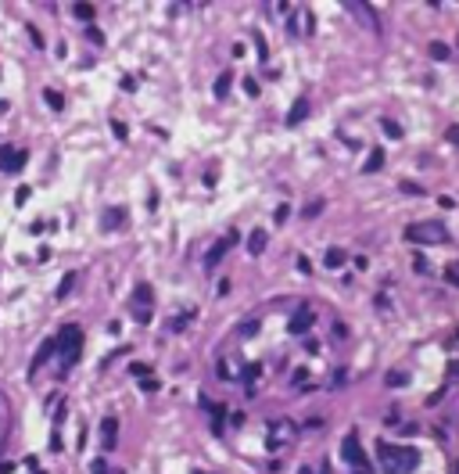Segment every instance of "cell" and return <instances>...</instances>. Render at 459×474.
Here are the masks:
<instances>
[{"label": "cell", "mask_w": 459, "mask_h": 474, "mask_svg": "<svg viewBox=\"0 0 459 474\" xmlns=\"http://www.w3.org/2000/svg\"><path fill=\"white\" fill-rule=\"evenodd\" d=\"M72 14H75V18H83V22H90V18H94V4H75Z\"/></svg>", "instance_id": "cb8c5ba5"}, {"label": "cell", "mask_w": 459, "mask_h": 474, "mask_svg": "<svg viewBox=\"0 0 459 474\" xmlns=\"http://www.w3.org/2000/svg\"><path fill=\"white\" fill-rule=\"evenodd\" d=\"M237 334H244V338L258 334V316H251V320H240V324H237Z\"/></svg>", "instance_id": "ac0fdd59"}, {"label": "cell", "mask_w": 459, "mask_h": 474, "mask_svg": "<svg viewBox=\"0 0 459 474\" xmlns=\"http://www.w3.org/2000/svg\"><path fill=\"white\" fill-rule=\"evenodd\" d=\"M380 130H384L388 136H402V126H399V122H391V119H380Z\"/></svg>", "instance_id": "484cf974"}, {"label": "cell", "mask_w": 459, "mask_h": 474, "mask_svg": "<svg viewBox=\"0 0 459 474\" xmlns=\"http://www.w3.org/2000/svg\"><path fill=\"white\" fill-rule=\"evenodd\" d=\"M194 474H201V471H194Z\"/></svg>", "instance_id": "db71d44e"}, {"label": "cell", "mask_w": 459, "mask_h": 474, "mask_svg": "<svg viewBox=\"0 0 459 474\" xmlns=\"http://www.w3.org/2000/svg\"><path fill=\"white\" fill-rule=\"evenodd\" d=\"M86 36H90V40H94V43H104V33H101V29H97V25H86Z\"/></svg>", "instance_id": "f546056e"}, {"label": "cell", "mask_w": 459, "mask_h": 474, "mask_svg": "<svg viewBox=\"0 0 459 474\" xmlns=\"http://www.w3.org/2000/svg\"><path fill=\"white\" fill-rule=\"evenodd\" d=\"M409 244H449V230L441 223H416L402 234Z\"/></svg>", "instance_id": "6da1fadb"}, {"label": "cell", "mask_w": 459, "mask_h": 474, "mask_svg": "<svg viewBox=\"0 0 459 474\" xmlns=\"http://www.w3.org/2000/svg\"><path fill=\"white\" fill-rule=\"evenodd\" d=\"M312 324H316V313H312V309H305V305H301V309H298L294 316L287 320V334H305V331H309Z\"/></svg>", "instance_id": "8992f818"}, {"label": "cell", "mask_w": 459, "mask_h": 474, "mask_svg": "<svg viewBox=\"0 0 459 474\" xmlns=\"http://www.w3.org/2000/svg\"><path fill=\"white\" fill-rule=\"evenodd\" d=\"M230 83H233V75L223 72V75H219V83H216V97H226V94H230Z\"/></svg>", "instance_id": "603a6c76"}, {"label": "cell", "mask_w": 459, "mask_h": 474, "mask_svg": "<svg viewBox=\"0 0 459 474\" xmlns=\"http://www.w3.org/2000/svg\"><path fill=\"white\" fill-rule=\"evenodd\" d=\"M305 427H309V431H316V427H323V417H312V420H305Z\"/></svg>", "instance_id": "f6af8a7d"}, {"label": "cell", "mask_w": 459, "mask_h": 474, "mask_svg": "<svg viewBox=\"0 0 459 474\" xmlns=\"http://www.w3.org/2000/svg\"><path fill=\"white\" fill-rule=\"evenodd\" d=\"M255 47H258V61L269 58V43H266V36H262V29H255Z\"/></svg>", "instance_id": "44dd1931"}, {"label": "cell", "mask_w": 459, "mask_h": 474, "mask_svg": "<svg viewBox=\"0 0 459 474\" xmlns=\"http://www.w3.org/2000/svg\"><path fill=\"white\" fill-rule=\"evenodd\" d=\"M438 205H441V208H456V198H449V194H441V198H438Z\"/></svg>", "instance_id": "f35d334b"}, {"label": "cell", "mask_w": 459, "mask_h": 474, "mask_svg": "<svg viewBox=\"0 0 459 474\" xmlns=\"http://www.w3.org/2000/svg\"><path fill=\"white\" fill-rule=\"evenodd\" d=\"M133 302H136V305H144V309H147V305H151V287H147V284H140V287H136V291H133Z\"/></svg>", "instance_id": "ffe728a7"}, {"label": "cell", "mask_w": 459, "mask_h": 474, "mask_svg": "<svg viewBox=\"0 0 459 474\" xmlns=\"http://www.w3.org/2000/svg\"><path fill=\"white\" fill-rule=\"evenodd\" d=\"M287 33H301V29H298V18H294V11L287 14Z\"/></svg>", "instance_id": "74e56055"}, {"label": "cell", "mask_w": 459, "mask_h": 474, "mask_svg": "<svg viewBox=\"0 0 459 474\" xmlns=\"http://www.w3.org/2000/svg\"><path fill=\"white\" fill-rule=\"evenodd\" d=\"M140 388H144V392H155V388H158V381H155V377H147V381H140Z\"/></svg>", "instance_id": "b9f144b4"}, {"label": "cell", "mask_w": 459, "mask_h": 474, "mask_svg": "<svg viewBox=\"0 0 459 474\" xmlns=\"http://www.w3.org/2000/svg\"><path fill=\"white\" fill-rule=\"evenodd\" d=\"M11 162H14V147H11V144H4V147H0V169L7 173V169H11Z\"/></svg>", "instance_id": "7402d4cb"}, {"label": "cell", "mask_w": 459, "mask_h": 474, "mask_svg": "<svg viewBox=\"0 0 459 474\" xmlns=\"http://www.w3.org/2000/svg\"><path fill=\"white\" fill-rule=\"evenodd\" d=\"M290 216V205H277V212H273V219H277V223H284Z\"/></svg>", "instance_id": "1f68e13d"}, {"label": "cell", "mask_w": 459, "mask_h": 474, "mask_svg": "<svg viewBox=\"0 0 459 474\" xmlns=\"http://www.w3.org/2000/svg\"><path fill=\"white\" fill-rule=\"evenodd\" d=\"M201 409H208V413H212V431H223V420H226V406H219V403H212V399H205V395H201Z\"/></svg>", "instance_id": "52a82bcc"}, {"label": "cell", "mask_w": 459, "mask_h": 474, "mask_svg": "<svg viewBox=\"0 0 459 474\" xmlns=\"http://www.w3.org/2000/svg\"><path fill=\"white\" fill-rule=\"evenodd\" d=\"M230 287H233V284H230V280H219V287H216V295H219V298H223V295H226V291H230Z\"/></svg>", "instance_id": "7dc6e473"}, {"label": "cell", "mask_w": 459, "mask_h": 474, "mask_svg": "<svg viewBox=\"0 0 459 474\" xmlns=\"http://www.w3.org/2000/svg\"><path fill=\"white\" fill-rule=\"evenodd\" d=\"M445 136H449L452 144H459V126H449V130H445Z\"/></svg>", "instance_id": "60d3db41"}, {"label": "cell", "mask_w": 459, "mask_h": 474, "mask_svg": "<svg viewBox=\"0 0 459 474\" xmlns=\"http://www.w3.org/2000/svg\"><path fill=\"white\" fill-rule=\"evenodd\" d=\"M452 374H456V377H459V359H456V363H452Z\"/></svg>", "instance_id": "816d5d0a"}, {"label": "cell", "mask_w": 459, "mask_h": 474, "mask_svg": "<svg viewBox=\"0 0 459 474\" xmlns=\"http://www.w3.org/2000/svg\"><path fill=\"white\" fill-rule=\"evenodd\" d=\"M305 115H309V97H298L294 104H290V112H287V126H298V122H305Z\"/></svg>", "instance_id": "ba28073f"}, {"label": "cell", "mask_w": 459, "mask_h": 474, "mask_svg": "<svg viewBox=\"0 0 459 474\" xmlns=\"http://www.w3.org/2000/svg\"><path fill=\"white\" fill-rule=\"evenodd\" d=\"M43 101H47L54 112H61V108H65V97H61L57 90H43Z\"/></svg>", "instance_id": "d6986e66"}, {"label": "cell", "mask_w": 459, "mask_h": 474, "mask_svg": "<svg viewBox=\"0 0 459 474\" xmlns=\"http://www.w3.org/2000/svg\"><path fill=\"white\" fill-rule=\"evenodd\" d=\"M72 284H75V273H65V277H61V287H57V298H65L72 291Z\"/></svg>", "instance_id": "d4e9b609"}, {"label": "cell", "mask_w": 459, "mask_h": 474, "mask_svg": "<svg viewBox=\"0 0 459 474\" xmlns=\"http://www.w3.org/2000/svg\"><path fill=\"white\" fill-rule=\"evenodd\" d=\"M341 460H344L348 467H355L359 474H366V471H370V460H366L362 442H359V435H355V431L341 438Z\"/></svg>", "instance_id": "3957f363"}, {"label": "cell", "mask_w": 459, "mask_h": 474, "mask_svg": "<svg viewBox=\"0 0 459 474\" xmlns=\"http://www.w3.org/2000/svg\"><path fill=\"white\" fill-rule=\"evenodd\" d=\"M402 191H405V194H423V187H420V183H412V180H402Z\"/></svg>", "instance_id": "4dcf8cb0"}, {"label": "cell", "mask_w": 459, "mask_h": 474, "mask_svg": "<svg viewBox=\"0 0 459 474\" xmlns=\"http://www.w3.org/2000/svg\"><path fill=\"white\" fill-rule=\"evenodd\" d=\"M344 259H348V255H344L341 248H327V255H323V263H327L330 270H341V266H344Z\"/></svg>", "instance_id": "7c38bea8"}, {"label": "cell", "mask_w": 459, "mask_h": 474, "mask_svg": "<svg viewBox=\"0 0 459 474\" xmlns=\"http://www.w3.org/2000/svg\"><path fill=\"white\" fill-rule=\"evenodd\" d=\"M334 338H348V327L344 324H334Z\"/></svg>", "instance_id": "7bdbcfd3"}, {"label": "cell", "mask_w": 459, "mask_h": 474, "mask_svg": "<svg viewBox=\"0 0 459 474\" xmlns=\"http://www.w3.org/2000/svg\"><path fill=\"white\" fill-rule=\"evenodd\" d=\"M298 474H312V467H298Z\"/></svg>", "instance_id": "f907efd6"}, {"label": "cell", "mask_w": 459, "mask_h": 474, "mask_svg": "<svg viewBox=\"0 0 459 474\" xmlns=\"http://www.w3.org/2000/svg\"><path fill=\"white\" fill-rule=\"evenodd\" d=\"M244 90H248L251 97H258V79H251V75H248V79H244Z\"/></svg>", "instance_id": "d590c367"}, {"label": "cell", "mask_w": 459, "mask_h": 474, "mask_svg": "<svg viewBox=\"0 0 459 474\" xmlns=\"http://www.w3.org/2000/svg\"><path fill=\"white\" fill-rule=\"evenodd\" d=\"M316 474H330V464L323 460V464H319V471H316Z\"/></svg>", "instance_id": "681fc988"}, {"label": "cell", "mask_w": 459, "mask_h": 474, "mask_svg": "<svg viewBox=\"0 0 459 474\" xmlns=\"http://www.w3.org/2000/svg\"><path fill=\"white\" fill-rule=\"evenodd\" d=\"M262 374V363H248V370H244V385H248V392H255V377Z\"/></svg>", "instance_id": "e0dca14e"}, {"label": "cell", "mask_w": 459, "mask_h": 474, "mask_svg": "<svg viewBox=\"0 0 459 474\" xmlns=\"http://www.w3.org/2000/svg\"><path fill=\"white\" fill-rule=\"evenodd\" d=\"M351 11H355V14H359V18H366V25H370V29H373V33H380V29H377V14H373L370 7H362V4H351Z\"/></svg>", "instance_id": "5bb4252c"}, {"label": "cell", "mask_w": 459, "mask_h": 474, "mask_svg": "<svg viewBox=\"0 0 459 474\" xmlns=\"http://www.w3.org/2000/svg\"><path fill=\"white\" fill-rule=\"evenodd\" d=\"M237 241H240V234H237V230H230L226 237H219V241H216V244H212V248L205 252V270H216V266L223 263V255H226L230 248H233Z\"/></svg>", "instance_id": "277c9868"}, {"label": "cell", "mask_w": 459, "mask_h": 474, "mask_svg": "<svg viewBox=\"0 0 459 474\" xmlns=\"http://www.w3.org/2000/svg\"><path fill=\"white\" fill-rule=\"evenodd\" d=\"M122 219H126V212H122V208H104V216H101V226H104V230H115V226H118Z\"/></svg>", "instance_id": "8fae6325"}, {"label": "cell", "mask_w": 459, "mask_h": 474, "mask_svg": "<svg viewBox=\"0 0 459 474\" xmlns=\"http://www.w3.org/2000/svg\"><path fill=\"white\" fill-rule=\"evenodd\" d=\"M384 385H388V388H405V385H409V374H402V370H391V374L384 377Z\"/></svg>", "instance_id": "9a60e30c"}, {"label": "cell", "mask_w": 459, "mask_h": 474, "mask_svg": "<svg viewBox=\"0 0 459 474\" xmlns=\"http://www.w3.org/2000/svg\"><path fill=\"white\" fill-rule=\"evenodd\" d=\"M445 280H449L452 287H459V263H452V266L445 270Z\"/></svg>", "instance_id": "4316f807"}, {"label": "cell", "mask_w": 459, "mask_h": 474, "mask_svg": "<svg viewBox=\"0 0 459 474\" xmlns=\"http://www.w3.org/2000/svg\"><path fill=\"white\" fill-rule=\"evenodd\" d=\"M305 381H309V370H294V385H298V388L305 385Z\"/></svg>", "instance_id": "ab89813d"}, {"label": "cell", "mask_w": 459, "mask_h": 474, "mask_svg": "<svg viewBox=\"0 0 459 474\" xmlns=\"http://www.w3.org/2000/svg\"><path fill=\"white\" fill-rule=\"evenodd\" d=\"M112 133L118 136V140H126V136H129V130H126V126H122V122H112Z\"/></svg>", "instance_id": "836d02e7"}, {"label": "cell", "mask_w": 459, "mask_h": 474, "mask_svg": "<svg viewBox=\"0 0 459 474\" xmlns=\"http://www.w3.org/2000/svg\"><path fill=\"white\" fill-rule=\"evenodd\" d=\"M129 374H136L140 381H147V374H151V366H147V363H133V366H129Z\"/></svg>", "instance_id": "83f0119b"}, {"label": "cell", "mask_w": 459, "mask_h": 474, "mask_svg": "<svg viewBox=\"0 0 459 474\" xmlns=\"http://www.w3.org/2000/svg\"><path fill=\"white\" fill-rule=\"evenodd\" d=\"M57 352H61V359H65V366H72L75 359H79V352H83V331L79 327H61V334H57Z\"/></svg>", "instance_id": "7a4b0ae2"}, {"label": "cell", "mask_w": 459, "mask_h": 474, "mask_svg": "<svg viewBox=\"0 0 459 474\" xmlns=\"http://www.w3.org/2000/svg\"><path fill=\"white\" fill-rule=\"evenodd\" d=\"M90 474H108V460H94L90 464Z\"/></svg>", "instance_id": "d6a6232c"}, {"label": "cell", "mask_w": 459, "mask_h": 474, "mask_svg": "<svg viewBox=\"0 0 459 474\" xmlns=\"http://www.w3.org/2000/svg\"><path fill=\"white\" fill-rule=\"evenodd\" d=\"M25 29H29V40H33L36 47H43V33H40V29L36 25H25Z\"/></svg>", "instance_id": "f1b7e54d"}, {"label": "cell", "mask_w": 459, "mask_h": 474, "mask_svg": "<svg viewBox=\"0 0 459 474\" xmlns=\"http://www.w3.org/2000/svg\"><path fill=\"white\" fill-rule=\"evenodd\" d=\"M380 165H384V147H373V155L366 158V165H362V173H377Z\"/></svg>", "instance_id": "4fadbf2b"}, {"label": "cell", "mask_w": 459, "mask_h": 474, "mask_svg": "<svg viewBox=\"0 0 459 474\" xmlns=\"http://www.w3.org/2000/svg\"><path fill=\"white\" fill-rule=\"evenodd\" d=\"M25 158H29L25 151H18V155H14V162H11V169H7V173H14V169H22V165H25Z\"/></svg>", "instance_id": "e575fe53"}, {"label": "cell", "mask_w": 459, "mask_h": 474, "mask_svg": "<svg viewBox=\"0 0 459 474\" xmlns=\"http://www.w3.org/2000/svg\"><path fill=\"white\" fill-rule=\"evenodd\" d=\"M101 438H104V446H108V449L115 446V438H118V420H115V417H104V420H101Z\"/></svg>", "instance_id": "9c48e42d"}, {"label": "cell", "mask_w": 459, "mask_h": 474, "mask_svg": "<svg viewBox=\"0 0 459 474\" xmlns=\"http://www.w3.org/2000/svg\"><path fill=\"white\" fill-rule=\"evenodd\" d=\"M266 244H269V234H266V230H255V234L248 237V252H251V255H262Z\"/></svg>", "instance_id": "30bf717a"}, {"label": "cell", "mask_w": 459, "mask_h": 474, "mask_svg": "<svg viewBox=\"0 0 459 474\" xmlns=\"http://www.w3.org/2000/svg\"><path fill=\"white\" fill-rule=\"evenodd\" d=\"M136 320H140V324H151V309H136Z\"/></svg>", "instance_id": "bcb514c9"}, {"label": "cell", "mask_w": 459, "mask_h": 474, "mask_svg": "<svg viewBox=\"0 0 459 474\" xmlns=\"http://www.w3.org/2000/svg\"><path fill=\"white\" fill-rule=\"evenodd\" d=\"M431 58H434V61H449V58H452V51H449L441 40H431Z\"/></svg>", "instance_id": "2e32d148"}, {"label": "cell", "mask_w": 459, "mask_h": 474, "mask_svg": "<svg viewBox=\"0 0 459 474\" xmlns=\"http://www.w3.org/2000/svg\"><path fill=\"white\" fill-rule=\"evenodd\" d=\"M456 474H459V464H456Z\"/></svg>", "instance_id": "f5cc1de1"}, {"label": "cell", "mask_w": 459, "mask_h": 474, "mask_svg": "<svg viewBox=\"0 0 459 474\" xmlns=\"http://www.w3.org/2000/svg\"><path fill=\"white\" fill-rule=\"evenodd\" d=\"M416 431H420V427H416V424H405V427H402V431H399V435H405V438H412V435H416Z\"/></svg>", "instance_id": "ee69618b"}, {"label": "cell", "mask_w": 459, "mask_h": 474, "mask_svg": "<svg viewBox=\"0 0 459 474\" xmlns=\"http://www.w3.org/2000/svg\"><path fill=\"white\" fill-rule=\"evenodd\" d=\"M344 385V370H334V377H330V388H341Z\"/></svg>", "instance_id": "8d00e7d4"}, {"label": "cell", "mask_w": 459, "mask_h": 474, "mask_svg": "<svg viewBox=\"0 0 459 474\" xmlns=\"http://www.w3.org/2000/svg\"><path fill=\"white\" fill-rule=\"evenodd\" d=\"M377 453L384 456V460H405L409 467H416V449H395V446H388V442H377Z\"/></svg>", "instance_id": "5b68a950"}, {"label": "cell", "mask_w": 459, "mask_h": 474, "mask_svg": "<svg viewBox=\"0 0 459 474\" xmlns=\"http://www.w3.org/2000/svg\"><path fill=\"white\" fill-rule=\"evenodd\" d=\"M412 270H416V273H427V263H423V255H416V263H412Z\"/></svg>", "instance_id": "c3c4849f"}]
</instances>
